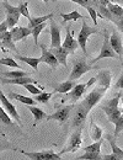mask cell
I'll return each instance as SVG.
<instances>
[{"instance_id": "19", "label": "cell", "mask_w": 123, "mask_h": 160, "mask_svg": "<svg viewBox=\"0 0 123 160\" xmlns=\"http://www.w3.org/2000/svg\"><path fill=\"white\" fill-rule=\"evenodd\" d=\"M111 72L108 69H102L99 72L97 77H96V84L97 85H102L106 88H110L111 85Z\"/></svg>"}, {"instance_id": "33", "label": "cell", "mask_w": 123, "mask_h": 160, "mask_svg": "<svg viewBox=\"0 0 123 160\" xmlns=\"http://www.w3.org/2000/svg\"><path fill=\"white\" fill-rule=\"evenodd\" d=\"M46 27H47V23L43 22L41 25H37V26H35L33 28H31V35L33 36V41H35V44H36V46H38V37H40L41 32Z\"/></svg>"}, {"instance_id": "37", "label": "cell", "mask_w": 123, "mask_h": 160, "mask_svg": "<svg viewBox=\"0 0 123 160\" xmlns=\"http://www.w3.org/2000/svg\"><path fill=\"white\" fill-rule=\"evenodd\" d=\"M52 95H53V92H41V94H38V95H35L36 98H35L33 100L36 101V102H42V103H47L48 101L51 100Z\"/></svg>"}, {"instance_id": "4", "label": "cell", "mask_w": 123, "mask_h": 160, "mask_svg": "<svg viewBox=\"0 0 123 160\" xmlns=\"http://www.w3.org/2000/svg\"><path fill=\"white\" fill-rule=\"evenodd\" d=\"M95 33H99V28L97 27H91L86 23V21L82 20V26L81 30L78 35V43H79V47L82 49L84 54H87V49H86V46H87V41L89 37L91 35H95Z\"/></svg>"}, {"instance_id": "40", "label": "cell", "mask_w": 123, "mask_h": 160, "mask_svg": "<svg viewBox=\"0 0 123 160\" xmlns=\"http://www.w3.org/2000/svg\"><path fill=\"white\" fill-rule=\"evenodd\" d=\"M25 89L28 91V92H31V94H33V95H38V94H41L42 91L33 84V82H31V84H26L25 85Z\"/></svg>"}, {"instance_id": "21", "label": "cell", "mask_w": 123, "mask_h": 160, "mask_svg": "<svg viewBox=\"0 0 123 160\" xmlns=\"http://www.w3.org/2000/svg\"><path fill=\"white\" fill-rule=\"evenodd\" d=\"M7 99H12V100H16V101H20L22 103H25V105H36L37 102L33 100L32 98H27V96H23V95H20V94H16V92H7Z\"/></svg>"}, {"instance_id": "42", "label": "cell", "mask_w": 123, "mask_h": 160, "mask_svg": "<svg viewBox=\"0 0 123 160\" xmlns=\"http://www.w3.org/2000/svg\"><path fill=\"white\" fill-rule=\"evenodd\" d=\"M70 1H73V2H75V4H79L80 6L82 8H87V6H94V4L90 1V0H70Z\"/></svg>"}, {"instance_id": "15", "label": "cell", "mask_w": 123, "mask_h": 160, "mask_svg": "<svg viewBox=\"0 0 123 160\" xmlns=\"http://www.w3.org/2000/svg\"><path fill=\"white\" fill-rule=\"evenodd\" d=\"M40 48H41L42 51V56L40 57V62L41 63H46L49 67H52L53 69H56L59 65V63H58V60L56 59V57L53 56V53L51 51H48L47 47L43 46V44H40Z\"/></svg>"}, {"instance_id": "5", "label": "cell", "mask_w": 123, "mask_h": 160, "mask_svg": "<svg viewBox=\"0 0 123 160\" xmlns=\"http://www.w3.org/2000/svg\"><path fill=\"white\" fill-rule=\"evenodd\" d=\"M91 69H94V67L89 63H86L85 58H79V59L74 60V64H73V69H71V73L69 74V80H78L80 79L82 75L87 72H90Z\"/></svg>"}, {"instance_id": "16", "label": "cell", "mask_w": 123, "mask_h": 160, "mask_svg": "<svg viewBox=\"0 0 123 160\" xmlns=\"http://www.w3.org/2000/svg\"><path fill=\"white\" fill-rule=\"evenodd\" d=\"M62 47L65 48L69 53H74L75 49L79 47L78 41L74 40V37H73V31H70V27L66 28V35H65V38L62 43Z\"/></svg>"}, {"instance_id": "49", "label": "cell", "mask_w": 123, "mask_h": 160, "mask_svg": "<svg viewBox=\"0 0 123 160\" xmlns=\"http://www.w3.org/2000/svg\"><path fill=\"white\" fill-rule=\"evenodd\" d=\"M121 100H122V106H123V94L121 95ZM122 111H123V108H122Z\"/></svg>"}, {"instance_id": "47", "label": "cell", "mask_w": 123, "mask_h": 160, "mask_svg": "<svg viewBox=\"0 0 123 160\" xmlns=\"http://www.w3.org/2000/svg\"><path fill=\"white\" fill-rule=\"evenodd\" d=\"M112 4H117V5H121L123 6V0H110Z\"/></svg>"}, {"instance_id": "36", "label": "cell", "mask_w": 123, "mask_h": 160, "mask_svg": "<svg viewBox=\"0 0 123 160\" xmlns=\"http://www.w3.org/2000/svg\"><path fill=\"white\" fill-rule=\"evenodd\" d=\"M75 160H102V155L100 153H85Z\"/></svg>"}, {"instance_id": "26", "label": "cell", "mask_w": 123, "mask_h": 160, "mask_svg": "<svg viewBox=\"0 0 123 160\" xmlns=\"http://www.w3.org/2000/svg\"><path fill=\"white\" fill-rule=\"evenodd\" d=\"M1 43H2V47H4V48H6V49H9V51L17 52V49H16V47H15V42L12 41V37H11V35H10V31H7V32L2 36Z\"/></svg>"}, {"instance_id": "14", "label": "cell", "mask_w": 123, "mask_h": 160, "mask_svg": "<svg viewBox=\"0 0 123 160\" xmlns=\"http://www.w3.org/2000/svg\"><path fill=\"white\" fill-rule=\"evenodd\" d=\"M110 43H111L112 49L117 53V56L120 57V60L123 63V43L122 38L117 31H113L112 35L110 36Z\"/></svg>"}, {"instance_id": "6", "label": "cell", "mask_w": 123, "mask_h": 160, "mask_svg": "<svg viewBox=\"0 0 123 160\" xmlns=\"http://www.w3.org/2000/svg\"><path fill=\"white\" fill-rule=\"evenodd\" d=\"M81 133H82L81 128H76V129L71 133V136H70V138H69V140H68L66 145L61 150L59 155L64 154V153H74V152L79 150L80 147H81V143H82Z\"/></svg>"}, {"instance_id": "50", "label": "cell", "mask_w": 123, "mask_h": 160, "mask_svg": "<svg viewBox=\"0 0 123 160\" xmlns=\"http://www.w3.org/2000/svg\"><path fill=\"white\" fill-rule=\"evenodd\" d=\"M43 1H44L46 4H48V2H49V0H43Z\"/></svg>"}, {"instance_id": "24", "label": "cell", "mask_w": 123, "mask_h": 160, "mask_svg": "<svg viewBox=\"0 0 123 160\" xmlns=\"http://www.w3.org/2000/svg\"><path fill=\"white\" fill-rule=\"evenodd\" d=\"M59 16H61L64 22H68V21H78V20H85L86 18L82 16L81 14L78 11V10H73L69 14H64V12H59Z\"/></svg>"}, {"instance_id": "44", "label": "cell", "mask_w": 123, "mask_h": 160, "mask_svg": "<svg viewBox=\"0 0 123 160\" xmlns=\"http://www.w3.org/2000/svg\"><path fill=\"white\" fill-rule=\"evenodd\" d=\"M92 4H94V8L96 9L97 6L102 5V6H107V4L110 2V0H90Z\"/></svg>"}, {"instance_id": "52", "label": "cell", "mask_w": 123, "mask_h": 160, "mask_svg": "<svg viewBox=\"0 0 123 160\" xmlns=\"http://www.w3.org/2000/svg\"><path fill=\"white\" fill-rule=\"evenodd\" d=\"M122 116H123V112H122Z\"/></svg>"}, {"instance_id": "32", "label": "cell", "mask_w": 123, "mask_h": 160, "mask_svg": "<svg viewBox=\"0 0 123 160\" xmlns=\"http://www.w3.org/2000/svg\"><path fill=\"white\" fill-rule=\"evenodd\" d=\"M0 122L4 123V124H6V126H10V127H14L15 128V124L11 121V116L5 111V108L2 106H0Z\"/></svg>"}, {"instance_id": "38", "label": "cell", "mask_w": 123, "mask_h": 160, "mask_svg": "<svg viewBox=\"0 0 123 160\" xmlns=\"http://www.w3.org/2000/svg\"><path fill=\"white\" fill-rule=\"evenodd\" d=\"M19 10H20V15H22L26 19H31L30 16V11H28V2H21L19 5Z\"/></svg>"}, {"instance_id": "3", "label": "cell", "mask_w": 123, "mask_h": 160, "mask_svg": "<svg viewBox=\"0 0 123 160\" xmlns=\"http://www.w3.org/2000/svg\"><path fill=\"white\" fill-rule=\"evenodd\" d=\"M103 58H112V59H120V57L117 56V53L112 49L111 47V43H110V36H108V32L107 30L103 31V43L102 47H101V52L99 53V56L94 59H91L90 64H94L99 60L103 59Z\"/></svg>"}, {"instance_id": "17", "label": "cell", "mask_w": 123, "mask_h": 160, "mask_svg": "<svg viewBox=\"0 0 123 160\" xmlns=\"http://www.w3.org/2000/svg\"><path fill=\"white\" fill-rule=\"evenodd\" d=\"M10 35H11L14 42L23 41L27 36L31 35V28L23 27V26H15V27H12L10 30Z\"/></svg>"}, {"instance_id": "12", "label": "cell", "mask_w": 123, "mask_h": 160, "mask_svg": "<svg viewBox=\"0 0 123 160\" xmlns=\"http://www.w3.org/2000/svg\"><path fill=\"white\" fill-rule=\"evenodd\" d=\"M0 102H1V105H2V107L6 110V112L14 118V120L16 121L20 126H22V121L20 118V115H19V112H17V110H16V107L10 102V100L7 99V96L1 91V89H0Z\"/></svg>"}, {"instance_id": "25", "label": "cell", "mask_w": 123, "mask_h": 160, "mask_svg": "<svg viewBox=\"0 0 123 160\" xmlns=\"http://www.w3.org/2000/svg\"><path fill=\"white\" fill-rule=\"evenodd\" d=\"M106 138H107V140H108V143H110L111 148H112V153L123 160V150L118 147V145H117V143H116V138H115L112 134H110V133L106 136Z\"/></svg>"}, {"instance_id": "20", "label": "cell", "mask_w": 123, "mask_h": 160, "mask_svg": "<svg viewBox=\"0 0 123 160\" xmlns=\"http://www.w3.org/2000/svg\"><path fill=\"white\" fill-rule=\"evenodd\" d=\"M76 80H66L64 82H62L59 85H57L54 88V92H61V94H68L75 85H76Z\"/></svg>"}, {"instance_id": "35", "label": "cell", "mask_w": 123, "mask_h": 160, "mask_svg": "<svg viewBox=\"0 0 123 160\" xmlns=\"http://www.w3.org/2000/svg\"><path fill=\"white\" fill-rule=\"evenodd\" d=\"M0 64L1 65H6V67H11V68H16V69H21L20 64L11 57H6V58L0 59Z\"/></svg>"}, {"instance_id": "10", "label": "cell", "mask_w": 123, "mask_h": 160, "mask_svg": "<svg viewBox=\"0 0 123 160\" xmlns=\"http://www.w3.org/2000/svg\"><path fill=\"white\" fill-rule=\"evenodd\" d=\"M30 160H62L61 155L54 153L53 150H43V152H21Z\"/></svg>"}, {"instance_id": "8", "label": "cell", "mask_w": 123, "mask_h": 160, "mask_svg": "<svg viewBox=\"0 0 123 160\" xmlns=\"http://www.w3.org/2000/svg\"><path fill=\"white\" fill-rule=\"evenodd\" d=\"M2 8L5 9V12H6V20L5 21L9 26V28L11 30L12 27H15L17 25V22L20 20L19 6H12L6 1V2H2Z\"/></svg>"}, {"instance_id": "39", "label": "cell", "mask_w": 123, "mask_h": 160, "mask_svg": "<svg viewBox=\"0 0 123 160\" xmlns=\"http://www.w3.org/2000/svg\"><path fill=\"white\" fill-rule=\"evenodd\" d=\"M86 10H87V12H89L91 20L94 22V25L96 26V25H97V10H96L94 6H87Z\"/></svg>"}, {"instance_id": "13", "label": "cell", "mask_w": 123, "mask_h": 160, "mask_svg": "<svg viewBox=\"0 0 123 160\" xmlns=\"http://www.w3.org/2000/svg\"><path fill=\"white\" fill-rule=\"evenodd\" d=\"M49 32H51V48L61 47L62 46L61 26H58L53 19L49 20Z\"/></svg>"}, {"instance_id": "27", "label": "cell", "mask_w": 123, "mask_h": 160, "mask_svg": "<svg viewBox=\"0 0 123 160\" xmlns=\"http://www.w3.org/2000/svg\"><path fill=\"white\" fill-rule=\"evenodd\" d=\"M28 110H30V111L32 112V115H33L35 123L41 122V121H43V120H46V118H47L46 112H44V111H42L41 108H38V107L33 106V105H28Z\"/></svg>"}, {"instance_id": "45", "label": "cell", "mask_w": 123, "mask_h": 160, "mask_svg": "<svg viewBox=\"0 0 123 160\" xmlns=\"http://www.w3.org/2000/svg\"><path fill=\"white\" fill-rule=\"evenodd\" d=\"M102 160H122L121 158H118L117 155H115L113 153L112 154H106V155H102Z\"/></svg>"}, {"instance_id": "7", "label": "cell", "mask_w": 123, "mask_h": 160, "mask_svg": "<svg viewBox=\"0 0 123 160\" xmlns=\"http://www.w3.org/2000/svg\"><path fill=\"white\" fill-rule=\"evenodd\" d=\"M71 112H73V115H71V123H70L71 128H81L82 124L86 121L87 115H89L87 110L82 106L81 103H79V105L74 106Z\"/></svg>"}, {"instance_id": "46", "label": "cell", "mask_w": 123, "mask_h": 160, "mask_svg": "<svg viewBox=\"0 0 123 160\" xmlns=\"http://www.w3.org/2000/svg\"><path fill=\"white\" fill-rule=\"evenodd\" d=\"M116 89H122L123 90V72L121 73L120 78H118L117 82H116Z\"/></svg>"}, {"instance_id": "51", "label": "cell", "mask_w": 123, "mask_h": 160, "mask_svg": "<svg viewBox=\"0 0 123 160\" xmlns=\"http://www.w3.org/2000/svg\"><path fill=\"white\" fill-rule=\"evenodd\" d=\"M1 1H2V2H6V1H7V0H1Z\"/></svg>"}, {"instance_id": "18", "label": "cell", "mask_w": 123, "mask_h": 160, "mask_svg": "<svg viewBox=\"0 0 123 160\" xmlns=\"http://www.w3.org/2000/svg\"><path fill=\"white\" fill-rule=\"evenodd\" d=\"M49 51L53 53V56L56 57V59L58 60L59 64H63L65 68L68 67L66 58H68V56H69V52H68L65 48H63L61 46V47H57V48H51Z\"/></svg>"}, {"instance_id": "2", "label": "cell", "mask_w": 123, "mask_h": 160, "mask_svg": "<svg viewBox=\"0 0 123 160\" xmlns=\"http://www.w3.org/2000/svg\"><path fill=\"white\" fill-rule=\"evenodd\" d=\"M107 89H108V88L96 84V86L85 96V99H84L80 103L87 110V112H90L91 108H92L94 106H96V105L99 103V101L103 98V95H105V92L107 91Z\"/></svg>"}, {"instance_id": "29", "label": "cell", "mask_w": 123, "mask_h": 160, "mask_svg": "<svg viewBox=\"0 0 123 160\" xmlns=\"http://www.w3.org/2000/svg\"><path fill=\"white\" fill-rule=\"evenodd\" d=\"M53 19V14H48V15H44V16H40V18H31L28 20V28H33L35 26L37 25H41L43 22H46L47 20H51Z\"/></svg>"}, {"instance_id": "22", "label": "cell", "mask_w": 123, "mask_h": 160, "mask_svg": "<svg viewBox=\"0 0 123 160\" xmlns=\"http://www.w3.org/2000/svg\"><path fill=\"white\" fill-rule=\"evenodd\" d=\"M102 128L99 126V124H96L94 120H91L90 122V137H91V139L92 140H99L102 138Z\"/></svg>"}, {"instance_id": "30", "label": "cell", "mask_w": 123, "mask_h": 160, "mask_svg": "<svg viewBox=\"0 0 123 160\" xmlns=\"http://www.w3.org/2000/svg\"><path fill=\"white\" fill-rule=\"evenodd\" d=\"M2 77L5 78H10V79H16V78H23V77H31L30 73L27 72H23L21 69H17V70H12V72H4L1 73Z\"/></svg>"}, {"instance_id": "31", "label": "cell", "mask_w": 123, "mask_h": 160, "mask_svg": "<svg viewBox=\"0 0 123 160\" xmlns=\"http://www.w3.org/2000/svg\"><path fill=\"white\" fill-rule=\"evenodd\" d=\"M16 58L17 59L25 62L26 64H28L30 67H32L35 70H38V64L41 63L40 62V58H31V57H25V56H21V54H16Z\"/></svg>"}, {"instance_id": "9", "label": "cell", "mask_w": 123, "mask_h": 160, "mask_svg": "<svg viewBox=\"0 0 123 160\" xmlns=\"http://www.w3.org/2000/svg\"><path fill=\"white\" fill-rule=\"evenodd\" d=\"M95 82H96V78H91V79L89 80L87 82H85V84H79V82H78V84L68 92V98H66V99H70V101L76 102L79 99H81V96L84 95V92L86 91V89L90 88L91 85H94Z\"/></svg>"}, {"instance_id": "28", "label": "cell", "mask_w": 123, "mask_h": 160, "mask_svg": "<svg viewBox=\"0 0 123 160\" xmlns=\"http://www.w3.org/2000/svg\"><path fill=\"white\" fill-rule=\"evenodd\" d=\"M107 9L110 10V12L115 16V19L116 20H118L121 16L123 15V6H121V5H117V4H112L111 1L107 4ZM116 23H117V21H116ZM115 23V25H116Z\"/></svg>"}, {"instance_id": "48", "label": "cell", "mask_w": 123, "mask_h": 160, "mask_svg": "<svg viewBox=\"0 0 123 160\" xmlns=\"http://www.w3.org/2000/svg\"><path fill=\"white\" fill-rule=\"evenodd\" d=\"M4 47H2V43H1V41H0V49H2ZM2 51H5V49H2Z\"/></svg>"}, {"instance_id": "23", "label": "cell", "mask_w": 123, "mask_h": 160, "mask_svg": "<svg viewBox=\"0 0 123 160\" xmlns=\"http://www.w3.org/2000/svg\"><path fill=\"white\" fill-rule=\"evenodd\" d=\"M2 84H11V85H26V84H31L33 82L35 84V80L32 79L31 77H23V78H16V79H2Z\"/></svg>"}, {"instance_id": "1", "label": "cell", "mask_w": 123, "mask_h": 160, "mask_svg": "<svg viewBox=\"0 0 123 160\" xmlns=\"http://www.w3.org/2000/svg\"><path fill=\"white\" fill-rule=\"evenodd\" d=\"M121 95H122V94L116 95L113 99L106 101L102 106L100 107L103 112L107 115L108 121L115 124V133H113V137H115V138H117L118 134H120L121 132H123L122 111L118 110V103H120V100H121Z\"/></svg>"}, {"instance_id": "11", "label": "cell", "mask_w": 123, "mask_h": 160, "mask_svg": "<svg viewBox=\"0 0 123 160\" xmlns=\"http://www.w3.org/2000/svg\"><path fill=\"white\" fill-rule=\"evenodd\" d=\"M73 108H74V105H66V106H63V107H61V108H58L54 113L48 115L46 120L47 121H58L61 124H63L64 122L68 121L69 116H70V113H71V111H73Z\"/></svg>"}, {"instance_id": "34", "label": "cell", "mask_w": 123, "mask_h": 160, "mask_svg": "<svg viewBox=\"0 0 123 160\" xmlns=\"http://www.w3.org/2000/svg\"><path fill=\"white\" fill-rule=\"evenodd\" d=\"M102 143H103V139L101 138V139L96 140L94 144H90L86 148H84V150H85V153H100Z\"/></svg>"}, {"instance_id": "41", "label": "cell", "mask_w": 123, "mask_h": 160, "mask_svg": "<svg viewBox=\"0 0 123 160\" xmlns=\"http://www.w3.org/2000/svg\"><path fill=\"white\" fill-rule=\"evenodd\" d=\"M9 149H15L12 148V145L7 142V140L0 138V152H4V150H9Z\"/></svg>"}, {"instance_id": "43", "label": "cell", "mask_w": 123, "mask_h": 160, "mask_svg": "<svg viewBox=\"0 0 123 160\" xmlns=\"http://www.w3.org/2000/svg\"><path fill=\"white\" fill-rule=\"evenodd\" d=\"M7 30H9V26H7L6 21H2V22L0 23V41L2 38V36L7 32Z\"/></svg>"}]
</instances>
